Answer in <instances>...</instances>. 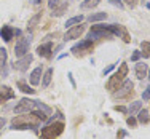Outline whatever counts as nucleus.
Masks as SVG:
<instances>
[{"label": "nucleus", "instance_id": "1", "mask_svg": "<svg viewBox=\"0 0 150 139\" xmlns=\"http://www.w3.org/2000/svg\"><path fill=\"white\" fill-rule=\"evenodd\" d=\"M45 110L46 113H51V109L46 104L40 101H35V99H29V98H23L19 101V104L15 107V113H23V112H32V110Z\"/></svg>", "mask_w": 150, "mask_h": 139}, {"label": "nucleus", "instance_id": "2", "mask_svg": "<svg viewBox=\"0 0 150 139\" xmlns=\"http://www.w3.org/2000/svg\"><path fill=\"white\" fill-rule=\"evenodd\" d=\"M40 123V118L35 117L30 112V115H16L11 120V130H29V128H37Z\"/></svg>", "mask_w": 150, "mask_h": 139}, {"label": "nucleus", "instance_id": "3", "mask_svg": "<svg viewBox=\"0 0 150 139\" xmlns=\"http://www.w3.org/2000/svg\"><path fill=\"white\" fill-rule=\"evenodd\" d=\"M126 75H128V64L126 62H121L120 67H118V70H117V72L109 78V82H107V90L115 91L117 88L123 83V80H125V77H126Z\"/></svg>", "mask_w": 150, "mask_h": 139}, {"label": "nucleus", "instance_id": "4", "mask_svg": "<svg viewBox=\"0 0 150 139\" xmlns=\"http://www.w3.org/2000/svg\"><path fill=\"white\" fill-rule=\"evenodd\" d=\"M64 131V123L62 122H51L50 125H46L45 128H42L40 131V138L42 139H56L61 136Z\"/></svg>", "mask_w": 150, "mask_h": 139}, {"label": "nucleus", "instance_id": "5", "mask_svg": "<svg viewBox=\"0 0 150 139\" xmlns=\"http://www.w3.org/2000/svg\"><path fill=\"white\" fill-rule=\"evenodd\" d=\"M113 34L110 30V24H96V26H91L88 38L90 40H94V38H109Z\"/></svg>", "mask_w": 150, "mask_h": 139}, {"label": "nucleus", "instance_id": "6", "mask_svg": "<svg viewBox=\"0 0 150 139\" xmlns=\"http://www.w3.org/2000/svg\"><path fill=\"white\" fill-rule=\"evenodd\" d=\"M133 88H134V83L131 80H123V83L113 91V96L118 99H126L133 94Z\"/></svg>", "mask_w": 150, "mask_h": 139}, {"label": "nucleus", "instance_id": "7", "mask_svg": "<svg viewBox=\"0 0 150 139\" xmlns=\"http://www.w3.org/2000/svg\"><path fill=\"white\" fill-rule=\"evenodd\" d=\"M93 46H94V45H93V40H90V38H85V40L78 42L77 45H74L70 51H72L75 56H83V55H86V53L93 51Z\"/></svg>", "mask_w": 150, "mask_h": 139}, {"label": "nucleus", "instance_id": "8", "mask_svg": "<svg viewBox=\"0 0 150 139\" xmlns=\"http://www.w3.org/2000/svg\"><path fill=\"white\" fill-rule=\"evenodd\" d=\"M32 59H34V56H32L30 53L21 56V58H18L16 61H15V64H13V69H15V70H19V72H24V70L29 69Z\"/></svg>", "mask_w": 150, "mask_h": 139}, {"label": "nucleus", "instance_id": "9", "mask_svg": "<svg viewBox=\"0 0 150 139\" xmlns=\"http://www.w3.org/2000/svg\"><path fill=\"white\" fill-rule=\"evenodd\" d=\"M29 46H30V38H27V37L19 38V40L16 42V45H15L16 58H21V56L27 55V53H29Z\"/></svg>", "mask_w": 150, "mask_h": 139}, {"label": "nucleus", "instance_id": "10", "mask_svg": "<svg viewBox=\"0 0 150 139\" xmlns=\"http://www.w3.org/2000/svg\"><path fill=\"white\" fill-rule=\"evenodd\" d=\"M85 32V26L83 24H75V26L69 27L67 32L64 34V40H75V38H80V35Z\"/></svg>", "mask_w": 150, "mask_h": 139}, {"label": "nucleus", "instance_id": "11", "mask_svg": "<svg viewBox=\"0 0 150 139\" xmlns=\"http://www.w3.org/2000/svg\"><path fill=\"white\" fill-rule=\"evenodd\" d=\"M13 35H21V30L19 29H13L11 26H6V24L0 29V37H2L5 42H10L13 38Z\"/></svg>", "mask_w": 150, "mask_h": 139}, {"label": "nucleus", "instance_id": "12", "mask_svg": "<svg viewBox=\"0 0 150 139\" xmlns=\"http://www.w3.org/2000/svg\"><path fill=\"white\" fill-rule=\"evenodd\" d=\"M37 55H38V56H42V58L50 59V58L53 56V43H51V42H45V43L38 45V48H37Z\"/></svg>", "mask_w": 150, "mask_h": 139}, {"label": "nucleus", "instance_id": "13", "mask_svg": "<svg viewBox=\"0 0 150 139\" xmlns=\"http://www.w3.org/2000/svg\"><path fill=\"white\" fill-rule=\"evenodd\" d=\"M15 98V91L11 90L10 87H2L0 88V104L6 102L8 99H13Z\"/></svg>", "mask_w": 150, "mask_h": 139}, {"label": "nucleus", "instance_id": "14", "mask_svg": "<svg viewBox=\"0 0 150 139\" xmlns=\"http://www.w3.org/2000/svg\"><path fill=\"white\" fill-rule=\"evenodd\" d=\"M147 70H149V67H147V64H144V62H137L134 67L136 77H137L139 80H144V78L147 77Z\"/></svg>", "mask_w": 150, "mask_h": 139}, {"label": "nucleus", "instance_id": "15", "mask_svg": "<svg viewBox=\"0 0 150 139\" xmlns=\"http://www.w3.org/2000/svg\"><path fill=\"white\" fill-rule=\"evenodd\" d=\"M40 77H42V67H35V69L30 72V75H29L30 85H34V87H37V85L40 83Z\"/></svg>", "mask_w": 150, "mask_h": 139}, {"label": "nucleus", "instance_id": "16", "mask_svg": "<svg viewBox=\"0 0 150 139\" xmlns=\"http://www.w3.org/2000/svg\"><path fill=\"white\" fill-rule=\"evenodd\" d=\"M137 113H139V115H137V122H139V123H142V125H144V123H149L150 113H149L147 109H141Z\"/></svg>", "mask_w": 150, "mask_h": 139}, {"label": "nucleus", "instance_id": "17", "mask_svg": "<svg viewBox=\"0 0 150 139\" xmlns=\"http://www.w3.org/2000/svg\"><path fill=\"white\" fill-rule=\"evenodd\" d=\"M42 77H43V80H42V87H43V88L50 87V83H51V78H53V69H46L45 74H43Z\"/></svg>", "mask_w": 150, "mask_h": 139}, {"label": "nucleus", "instance_id": "18", "mask_svg": "<svg viewBox=\"0 0 150 139\" xmlns=\"http://www.w3.org/2000/svg\"><path fill=\"white\" fill-rule=\"evenodd\" d=\"M105 18H107V13L99 11V13H93V15L88 16V21H90V23H98V21H104Z\"/></svg>", "mask_w": 150, "mask_h": 139}, {"label": "nucleus", "instance_id": "19", "mask_svg": "<svg viewBox=\"0 0 150 139\" xmlns=\"http://www.w3.org/2000/svg\"><path fill=\"white\" fill-rule=\"evenodd\" d=\"M141 56L142 58H150V42H141Z\"/></svg>", "mask_w": 150, "mask_h": 139}, {"label": "nucleus", "instance_id": "20", "mask_svg": "<svg viewBox=\"0 0 150 139\" xmlns=\"http://www.w3.org/2000/svg\"><path fill=\"white\" fill-rule=\"evenodd\" d=\"M40 19H42V13H37V15L32 16L30 19H29V23H27V30H32V29H34V27L38 24V21H40Z\"/></svg>", "mask_w": 150, "mask_h": 139}, {"label": "nucleus", "instance_id": "21", "mask_svg": "<svg viewBox=\"0 0 150 139\" xmlns=\"http://www.w3.org/2000/svg\"><path fill=\"white\" fill-rule=\"evenodd\" d=\"M16 85H18V88H19V90L23 91V93H27V94H34V93H35L34 88H30L29 85H27V83H24L23 80H19Z\"/></svg>", "mask_w": 150, "mask_h": 139}, {"label": "nucleus", "instance_id": "22", "mask_svg": "<svg viewBox=\"0 0 150 139\" xmlns=\"http://www.w3.org/2000/svg\"><path fill=\"white\" fill-rule=\"evenodd\" d=\"M141 109H142V102H141V101H134L133 104L129 106V109H128V112H129L131 115H134V113H137Z\"/></svg>", "mask_w": 150, "mask_h": 139}, {"label": "nucleus", "instance_id": "23", "mask_svg": "<svg viewBox=\"0 0 150 139\" xmlns=\"http://www.w3.org/2000/svg\"><path fill=\"white\" fill-rule=\"evenodd\" d=\"M99 3H101V0H85V2L81 3V8H83V10L94 8V6H98Z\"/></svg>", "mask_w": 150, "mask_h": 139}, {"label": "nucleus", "instance_id": "24", "mask_svg": "<svg viewBox=\"0 0 150 139\" xmlns=\"http://www.w3.org/2000/svg\"><path fill=\"white\" fill-rule=\"evenodd\" d=\"M81 21H83V16H81V15H78V16H74V18H70V19H67V23H66V27H72V26H75V24H80Z\"/></svg>", "mask_w": 150, "mask_h": 139}, {"label": "nucleus", "instance_id": "25", "mask_svg": "<svg viewBox=\"0 0 150 139\" xmlns=\"http://www.w3.org/2000/svg\"><path fill=\"white\" fill-rule=\"evenodd\" d=\"M6 59H8V55H6V50L5 48H0V70L5 67Z\"/></svg>", "mask_w": 150, "mask_h": 139}, {"label": "nucleus", "instance_id": "26", "mask_svg": "<svg viewBox=\"0 0 150 139\" xmlns=\"http://www.w3.org/2000/svg\"><path fill=\"white\" fill-rule=\"evenodd\" d=\"M66 10H67V3H62L59 8H54V13H53V15H54V16H61Z\"/></svg>", "mask_w": 150, "mask_h": 139}, {"label": "nucleus", "instance_id": "27", "mask_svg": "<svg viewBox=\"0 0 150 139\" xmlns=\"http://www.w3.org/2000/svg\"><path fill=\"white\" fill-rule=\"evenodd\" d=\"M142 99H144V101H150V85L144 90V93H142Z\"/></svg>", "mask_w": 150, "mask_h": 139}, {"label": "nucleus", "instance_id": "28", "mask_svg": "<svg viewBox=\"0 0 150 139\" xmlns=\"http://www.w3.org/2000/svg\"><path fill=\"white\" fill-rule=\"evenodd\" d=\"M109 3H112L113 6H118L120 10H121V8H123V6H125V3L121 2V0H109Z\"/></svg>", "mask_w": 150, "mask_h": 139}, {"label": "nucleus", "instance_id": "29", "mask_svg": "<svg viewBox=\"0 0 150 139\" xmlns=\"http://www.w3.org/2000/svg\"><path fill=\"white\" fill-rule=\"evenodd\" d=\"M59 2L61 0H48V8H51V10H54L56 6L59 5Z\"/></svg>", "mask_w": 150, "mask_h": 139}, {"label": "nucleus", "instance_id": "30", "mask_svg": "<svg viewBox=\"0 0 150 139\" xmlns=\"http://www.w3.org/2000/svg\"><path fill=\"white\" fill-rule=\"evenodd\" d=\"M125 3H126L129 8H136V6H137V3H139V0H125Z\"/></svg>", "mask_w": 150, "mask_h": 139}, {"label": "nucleus", "instance_id": "31", "mask_svg": "<svg viewBox=\"0 0 150 139\" xmlns=\"http://www.w3.org/2000/svg\"><path fill=\"white\" fill-rule=\"evenodd\" d=\"M126 123H128V125H129V126H131V128H134V126H136V125H137V120H136V118H134V117H128V118H126Z\"/></svg>", "mask_w": 150, "mask_h": 139}, {"label": "nucleus", "instance_id": "32", "mask_svg": "<svg viewBox=\"0 0 150 139\" xmlns=\"http://www.w3.org/2000/svg\"><path fill=\"white\" fill-rule=\"evenodd\" d=\"M139 58H141V51H137V50H136L133 55H131V61L137 62V61H139Z\"/></svg>", "mask_w": 150, "mask_h": 139}, {"label": "nucleus", "instance_id": "33", "mask_svg": "<svg viewBox=\"0 0 150 139\" xmlns=\"http://www.w3.org/2000/svg\"><path fill=\"white\" fill-rule=\"evenodd\" d=\"M115 110H117V112H121V113H126L128 112V109L125 107V106H115Z\"/></svg>", "mask_w": 150, "mask_h": 139}, {"label": "nucleus", "instance_id": "34", "mask_svg": "<svg viewBox=\"0 0 150 139\" xmlns=\"http://www.w3.org/2000/svg\"><path fill=\"white\" fill-rule=\"evenodd\" d=\"M125 136H128V133H126V131H123V130H120L118 134H117V139H123Z\"/></svg>", "mask_w": 150, "mask_h": 139}, {"label": "nucleus", "instance_id": "35", "mask_svg": "<svg viewBox=\"0 0 150 139\" xmlns=\"http://www.w3.org/2000/svg\"><path fill=\"white\" fill-rule=\"evenodd\" d=\"M113 67H115V64H110V66H109V67H107V69H104V70H102V74H104V75H107V74H109V72H110V70H112V69H113Z\"/></svg>", "mask_w": 150, "mask_h": 139}, {"label": "nucleus", "instance_id": "36", "mask_svg": "<svg viewBox=\"0 0 150 139\" xmlns=\"http://www.w3.org/2000/svg\"><path fill=\"white\" fill-rule=\"evenodd\" d=\"M3 126H5V118H2V117H0V130H2Z\"/></svg>", "mask_w": 150, "mask_h": 139}, {"label": "nucleus", "instance_id": "37", "mask_svg": "<svg viewBox=\"0 0 150 139\" xmlns=\"http://www.w3.org/2000/svg\"><path fill=\"white\" fill-rule=\"evenodd\" d=\"M40 2H42V0H32V3H34V5H38Z\"/></svg>", "mask_w": 150, "mask_h": 139}, {"label": "nucleus", "instance_id": "38", "mask_svg": "<svg viewBox=\"0 0 150 139\" xmlns=\"http://www.w3.org/2000/svg\"><path fill=\"white\" fill-rule=\"evenodd\" d=\"M147 77H149V80H150V69L147 70Z\"/></svg>", "mask_w": 150, "mask_h": 139}, {"label": "nucleus", "instance_id": "39", "mask_svg": "<svg viewBox=\"0 0 150 139\" xmlns=\"http://www.w3.org/2000/svg\"><path fill=\"white\" fill-rule=\"evenodd\" d=\"M145 6H147V8H149V10H150V3H147V5H145Z\"/></svg>", "mask_w": 150, "mask_h": 139}]
</instances>
